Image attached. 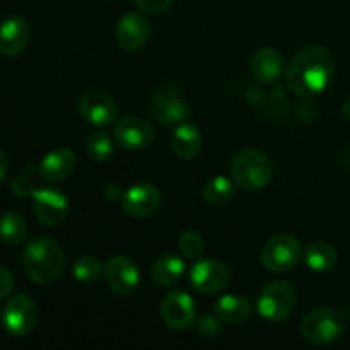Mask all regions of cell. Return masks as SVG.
Listing matches in <instances>:
<instances>
[{
  "instance_id": "obj_1",
  "label": "cell",
  "mask_w": 350,
  "mask_h": 350,
  "mask_svg": "<svg viewBox=\"0 0 350 350\" xmlns=\"http://www.w3.org/2000/svg\"><path fill=\"white\" fill-rule=\"evenodd\" d=\"M335 72V62L323 46H308L293 57L286 68V82L294 94L311 98L325 91Z\"/></svg>"
},
{
  "instance_id": "obj_2",
  "label": "cell",
  "mask_w": 350,
  "mask_h": 350,
  "mask_svg": "<svg viewBox=\"0 0 350 350\" xmlns=\"http://www.w3.org/2000/svg\"><path fill=\"white\" fill-rule=\"evenodd\" d=\"M27 275L40 286L53 284L65 269V253L53 239L38 238L27 243L23 252Z\"/></svg>"
},
{
  "instance_id": "obj_3",
  "label": "cell",
  "mask_w": 350,
  "mask_h": 350,
  "mask_svg": "<svg viewBox=\"0 0 350 350\" xmlns=\"http://www.w3.org/2000/svg\"><path fill=\"white\" fill-rule=\"evenodd\" d=\"M231 174L239 188L246 191H258L272 181L273 166L262 150L243 149L232 159Z\"/></svg>"
},
{
  "instance_id": "obj_4",
  "label": "cell",
  "mask_w": 350,
  "mask_h": 350,
  "mask_svg": "<svg viewBox=\"0 0 350 350\" xmlns=\"http://www.w3.org/2000/svg\"><path fill=\"white\" fill-rule=\"evenodd\" d=\"M347 318L342 311L334 308H317L303 317L299 323V334L313 345H328L337 342L344 335Z\"/></svg>"
},
{
  "instance_id": "obj_5",
  "label": "cell",
  "mask_w": 350,
  "mask_h": 350,
  "mask_svg": "<svg viewBox=\"0 0 350 350\" xmlns=\"http://www.w3.org/2000/svg\"><path fill=\"white\" fill-rule=\"evenodd\" d=\"M296 308V291L284 280L263 287L256 299V310L263 320L270 323H280L293 314Z\"/></svg>"
},
{
  "instance_id": "obj_6",
  "label": "cell",
  "mask_w": 350,
  "mask_h": 350,
  "mask_svg": "<svg viewBox=\"0 0 350 350\" xmlns=\"http://www.w3.org/2000/svg\"><path fill=\"white\" fill-rule=\"evenodd\" d=\"M303 258V246L294 236L275 234L263 245L262 263L275 273L289 272Z\"/></svg>"
},
{
  "instance_id": "obj_7",
  "label": "cell",
  "mask_w": 350,
  "mask_h": 350,
  "mask_svg": "<svg viewBox=\"0 0 350 350\" xmlns=\"http://www.w3.org/2000/svg\"><path fill=\"white\" fill-rule=\"evenodd\" d=\"M38 320L36 303L27 294H16L5 303L2 311L3 328L12 337H24L34 328Z\"/></svg>"
},
{
  "instance_id": "obj_8",
  "label": "cell",
  "mask_w": 350,
  "mask_h": 350,
  "mask_svg": "<svg viewBox=\"0 0 350 350\" xmlns=\"http://www.w3.org/2000/svg\"><path fill=\"white\" fill-rule=\"evenodd\" d=\"M150 113L154 118L166 125H176L190 118L191 109L181 98L176 85L166 84L154 92L150 99Z\"/></svg>"
},
{
  "instance_id": "obj_9",
  "label": "cell",
  "mask_w": 350,
  "mask_h": 350,
  "mask_svg": "<svg viewBox=\"0 0 350 350\" xmlns=\"http://www.w3.org/2000/svg\"><path fill=\"white\" fill-rule=\"evenodd\" d=\"M231 282V272L222 262L214 258L200 260L190 270V284L204 296L222 293Z\"/></svg>"
},
{
  "instance_id": "obj_10",
  "label": "cell",
  "mask_w": 350,
  "mask_h": 350,
  "mask_svg": "<svg viewBox=\"0 0 350 350\" xmlns=\"http://www.w3.org/2000/svg\"><path fill=\"white\" fill-rule=\"evenodd\" d=\"M79 113L91 125L106 126L116 120L118 106L109 94L91 89L79 98Z\"/></svg>"
},
{
  "instance_id": "obj_11",
  "label": "cell",
  "mask_w": 350,
  "mask_h": 350,
  "mask_svg": "<svg viewBox=\"0 0 350 350\" xmlns=\"http://www.w3.org/2000/svg\"><path fill=\"white\" fill-rule=\"evenodd\" d=\"M105 279L113 293L118 296H129L139 286L140 273L132 258L116 255L105 263Z\"/></svg>"
},
{
  "instance_id": "obj_12",
  "label": "cell",
  "mask_w": 350,
  "mask_h": 350,
  "mask_svg": "<svg viewBox=\"0 0 350 350\" xmlns=\"http://www.w3.org/2000/svg\"><path fill=\"white\" fill-rule=\"evenodd\" d=\"M161 318L173 330H188L195 323V303L185 291H173L161 301Z\"/></svg>"
},
{
  "instance_id": "obj_13",
  "label": "cell",
  "mask_w": 350,
  "mask_h": 350,
  "mask_svg": "<svg viewBox=\"0 0 350 350\" xmlns=\"http://www.w3.org/2000/svg\"><path fill=\"white\" fill-rule=\"evenodd\" d=\"M33 212L46 228L64 222L68 212V200L62 191L53 188H40L33 193Z\"/></svg>"
},
{
  "instance_id": "obj_14",
  "label": "cell",
  "mask_w": 350,
  "mask_h": 350,
  "mask_svg": "<svg viewBox=\"0 0 350 350\" xmlns=\"http://www.w3.org/2000/svg\"><path fill=\"white\" fill-rule=\"evenodd\" d=\"M161 204H163V197L161 191L157 190L154 185L150 183H139L133 185L132 188L123 193L122 207L132 217H150L159 211Z\"/></svg>"
},
{
  "instance_id": "obj_15",
  "label": "cell",
  "mask_w": 350,
  "mask_h": 350,
  "mask_svg": "<svg viewBox=\"0 0 350 350\" xmlns=\"http://www.w3.org/2000/svg\"><path fill=\"white\" fill-rule=\"evenodd\" d=\"M150 38V24L142 14L129 12L116 24V43L125 51H139Z\"/></svg>"
},
{
  "instance_id": "obj_16",
  "label": "cell",
  "mask_w": 350,
  "mask_h": 350,
  "mask_svg": "<svg viewBox=\"0 0 350 350\" xmlns=\"http://www.w3.org/2000/svg\"><path fill=\"white\" fill-rule=\"evenodd\" d=\"M115 139L125 149H146L154 142V129L140 116H125L116 122Z\"/></svg>"
},
{
  "instance_id": "obj_17",
  "label": "cell",
  "mask_w": 350,
  "mask_h": 350,
  "mask_svg": "<svg viewBox=\"0 0 350 350\" xmlns=\"http://www.w3.org/2000/svg\"><path fill=\"white\" fill-rule=\"evenodd\" d=\"M29 23L23 16H9L0 23V53L17 57L29 43Z\"/></svg>"
},
{
  "instance_id": "obj_18",
  "label": "cell",
  "mask_w": 350,
  "mask_h": 350,
  "mask_svg": "<svg viewBox=\"0 0 350 350\" xmlns=\"http://www.w3.org/2000/svg\"><path fill=\"white\" fill-rule=\"evenodd\" d=\"M75 166H77V156L74 150L68 147H58L41 159L38 174L48 183H60L74 173Z\"/></svg>"
},
{
  "instance_id": "obj_19",
  "label": "cell",
  "mask_w": 350,
  "mask_h": 350,
  "mask_svg": "<svg viewBox=\"0 0 350 350\" xmlns=\"http://www.w3.org/2000/svg\"><path fill=\"white\" fill-rule=\"evenodd\" d=\"M253 77L262 84H272L282 75L284 60L282 55L275 48H262L253 55L252 60Z\"/></svg>"
},
{
  "instance_id": "obj_20",
  "label": "cell",
  "mask_w": 350,
  "mask_h": 350,
  "mask_svg": "<svg viewBox=\"0 0 350 350\" xmlns=\"http://www.w3.org/2000/svg\"><path fill=\"white\" fill-rule=\"evenodd\" d=\"M214 314L222 323H245L252 317V304L246 297L239 296V294H226L215 301Z\"/></svg>"
},
{
  "instance_id": "obj_21",
  "label": "cell",
  "mask_w": 350,
  "mask_h": 350,
  "mask_svg": "<svg viewBox=\"0 0 350 350\" xmlns=\"http://www.w3.org/2000/svg\"><path fill=\"white\" fill-rule=\"evenodd\" d=\"M171 149L180 159H195L202 150V135L197 126L191 123L178 126L171 135Z\"/></svg>"
},
{
  "instance_id": "obj_22",
  "label": "cell",
  "mask_w": 350,
  "mask_h": 350,
  "mask_svg": "<svg viewBox=\"0 0 350 350\" xmlns=\"http://www.w3.org/2000/svg\"><path fill=\"white\" fill-rule=\"evenodd\" d=\"M185 273V263L174 253H164L159 258L154 262L152 269H150V277L152 282L159 287H170L174 286L181 280Z\"/></svg>"
},
{
  "instance_id": "obj_23",
  "label": "cell",
  "mask_w": 350,
  "mask_h": 350,
  "mask_svg": "<svg viewBox=\"0 0 350 350\" xmlns=\"http://www.w3.org/2000/svg\"><path fill=\"white\" fill-rule=\"evenodd\" d=\"M27 222L19 212H3L0 217V239L7 246H19L26 241Z\"/></svg>"
},
{
  "instance_id": "obj_24",
  "label": "cell",
  "mask_w": 350,
  "mask_h": 350,
  "mask_svg": "<svg viewBox=\"0 0 350 350\" xmlns=\"http://www.w3.org/2000/svg\"><path fill=\"white\" fill-rule=\"evenodd\" d=\"M306 263L313 272L325 273L335 269L338 262L337 250L325 241H318L311 245L306 252Z\"/></svg>"
},
{
  "instance_id": "obj_25",
  "label": "cell",
  "mask_w": 350,
  "mask_h": 350,
  "mask_svg": "<svg viewBox=\"0 0 350 350\" xmlns=\"http://www.w3.org/2000/svg\"><path fill=\"white\" fill-rule=\"evenodd\" d=\"M204 200L211 205H226L234 195V185L229 178L226 176H215L205 183L204 190Z\"/></svg>"
},
{
  "instance_id": "obj_26",
  "label": "cell",
  "mask_w": 350,
  "mask_h": 350,
  "mask_svg": "<svg viewBox=\"0 0 350 350\" xmlns=\"http://www.w3.org/2000/svg\"><path fill=\"white\" fill-rule=\"evenodd\" d=\"M88 154L96 163H105L113 154V140L105 130L92 132L88 139Z\"/></svg>"
},
{
  "instance_id": "obj_27",
  "label": "cell",
  "mask_w": 350,
  "mask_h": 350,
  "mask_svg": "<svg viewBox=\"0 0 350 350\" xmlns=\"http://www.w3.org/2000/svg\"><path fill=\"white\" fill-rule=\"evenodd\" d=\"M105 273V265L98 258L91 255L81 256L74 263V277L79 282L91 284L96 282Z\"/></svg>"
},
{
  "instance_id": "obj_28",
  "label": "cell",
  "mask_w": 350,
  "mask_h": 350,
  "mask_svg": "<svg viewBox=\"0 0 350 350\" xmlns=\"http://www.w3.org/2000/svg\"><path fill=\"white\" fill-rule=\"evenodd\" d=\"M178 248L180 253L188 260H198L204 256L205 253V241L198 232L195 231H185L181 232L178 238Z\"/></svg>"
},
{
  "instance_id": "obj_29",
  "label": "cell",
  "mask_w": 350,
  "mask_h": 350,
  "mask_svg": "<svg viewBox=\"0 0 350 350\" xmlns=\"http://www.w3.org/2000/svg\"><path fill=\"white\" fill-rule=\"evenodd\" d=\"M10 191H12L16 197L27 198L33 197L36 188H34L33 180H31L27 174H17V176H14L12 181H10Z\"/></svg>"
},
{
  "instance_id": "obj_30",
  "label": "cell",
  "mask_w": 350,
  "mask_h": 350,
  "mask_svg": "<svg viewBox=\"0 0 350 350\" xmlns=\"http://www.w3.org/2000/svg\"><path fill=\"white\" fill-rule=\"evenodd\" d=\"M221 323L217 317H204L197 325L198 334L205 338H215L221 334Z\"/></svg>"
},
{
  "instance_id": "obj_31",
  "label": "cell",
  "mask_w": 350,
  "mask_h": 350,
  "mask_svg": "<svg viewBox=\"0 0 350 350\" xmlns=\"http://www.w3.org/2000/svg\"><path fill=\"white\" fill-rule=\"evenodd\" d=\"M173 0H135V5L149 16H157L161 12H166L171 7Z\"/></svg>"
},
{
  "instance_id": "obj_32",
  "label": "cell",
  "mask_w": 350,
  "mask_h": 350,
  "mask_svg": "<svg viewBox=\"0 0 350 350\" xmlns=\"http://www.w3.org/2000/svg\"><path fill=\"white\" fill-rule=\"evenodd\" d=\"M14 284H16V280H14L12 273H10L5 267L0 265V301L12 293Z\"/></svg>"
},
{
  "instance_id": "obj_33",
  "label": "cell",
  "mask_w": 350,
  "mask_h": 350,
  "mask_svg": "<svg viewBox=\"0 0 350 350\" xmlns=\"http://www.w3.org/2000/svg\"><path fill=\"white\" fill-rule=\"evenodd\" d=\"M105 197L108 198L109 202H118L123 198V193L116 185H108V187L105 188Z\"/></svg>"
},
{
  "instance_id": "obj_34",
  "label": "cell",
  "mask_w": 350,
  "mask_h": 350,
  "mask_svg": "<svg viewBox=\"0 0 350 350\" xmlns=\"http://www.w3.org/2000/svg\"><path fill=\"white\" fill-rule=\"evenodd\" d=\"M7 170H9V163H7V156L3 154V150L0 149V181L5 178Z\"/></svg>"
},
{
  "instance_id": "obj_35",
  "label": "cell",
  "mask_w": 350,
  "mask_h": 350,
  "mask_svg": "<svg viewBox=\"0 0 350 350\" xmlns=\"http://www.w3.org/2000/svg\"><path fill=\"white\" fill-rule=\"evenodd\" d=\"M342 115L350 120V99H347V101L344 103V106H342Z\"/></svg>"
}]
</instances>
